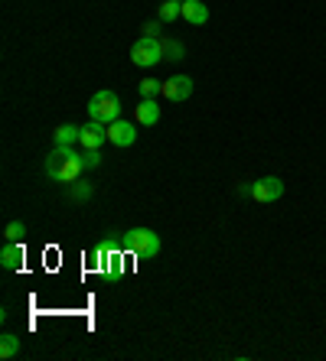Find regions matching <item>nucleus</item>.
Listing matches in <instances>:
<instances>
[{
	"label": "nucleus",
	"mask_w": 326,
	"mask_h": 361,
	"mask_svg": "<svg viewBox=\"0 0 326 361\" xmlns=\"http://www.w3.org/2000/svg\"><path fill=\"white\" fill-rule=\"evenodd\" d=\"M144 36H157L160 39V23H144Z\"/></svg>",
	"instance_id": "aec40b11"
},
{
	"label": "nucleus",
	"mask_w": 326,
	"mask_h": 361,
	"mask_svg": "<svg viewBox=\"0 0 326 361\" xmlns=\"http://www.w3.org/2000/svg\"><path fill=\"white\" fill-rule=\"evenodd\" d=\"M183 55H186V46L180 39H163V59L166 62H180Z\"/></svg>",
	"instance_id": "dca6fc26"
},
{
	"label": "nucleus",
	"mask_w": 326,
	"mask_h": 361,
	"mask_svg": "<svg viewBox=\"0 0 326 361\" xmlns=\"http://www.w3.org/2000/svg\"><path fill=\"white\" fill-rule=\"evenodd\" d=\"M189 95H193V78H189V75H173V78L163 82V98H166V101L180 105V101H186Z\"/></svg>",
	"instance_id": "0eeeda50"
},
{
	"label": "nucleus",
	"mask_w": 326,
	"mask_h": 361,
	"mask_svg": "<svg viewBox=\"0 0 326 361\" xmlns=\"http://www.w3.org/2000/svg\"><path fill=\"white\" fill-rule=\"evenodd\" d=\"M124 247L134 257H157L160 254V234L153 228H128L124 231Z\"/></svg>",
	"instance_id": "f03ea898"
},
{
	"label": "nucleus",
	"mask_w": 326,
	"mask_h": 361,
	"mask_svg": "<svg viewBox=\"0 0 326 361\" xmlns=\"http://www.w3.org/2000/svg\"><path fill=\"white\" fill-rule=\"evenodd\" d=\"M108 140L114 143V147H130V143L137 140V121H124V117L111 121L108 124Z\"/></svg>",
	"instance_id": "423d86ee"
},
{
	"label": "nucleus",
	"mask_w": 326,
	"mask_h": 361,
	"mask_svg": "<svg viewBox=\"0 0 326 361\" xmlns=\"http://www.w3.org/2000/svg\"><path fill=\"white\" fill-rule=\"evenodd\" d=\"M180 3H183V0H180Z\"/></svg>",
	"instance_id": "412c9836"
},
{
	"label": "nucleus",
	"mask_w": 326,
	"mask_h": 361,
	"mask_svg": "<svg viewBox=\"0 0 326 361\" xmlns=\"http://www.w3.org/2000/svg\"><path fill=\"white\" fill-rule=\"evenodd\" d=\"M157 95H163V82H157V78H144L141 98H157Z\"/></svg>",
	"instance_id": "f3484780"
},
{
	"label": "nucleus",
	"mask_w": 326,
	"mask_h": 361,
	"mask_svg": "<svg viewBox=\"0 0 326 361\" xmlns=\"http://www.w3.org/2000/svg\"><path fill=\"white\" fill-rule=\"evenodd\" d=\"M82 173H85V166H82V157H78L76 147H59V143H55V147L46 153V176H49V179L76 182Z\"/></svg>",
	"instance_id": "f257e3e1"
},
{
	"label": "nucleus",
	"mask_w": 326,
	"mask_h": 361,
	"mask_svg": "<svg viewBox=\"0 0 326 361\" xmlns=\"http://www.w3.org/2000/svg\"><path fill=\"white\" fill-rule=\"evenodd\" d=\"M284 189H287V186L281 182V176H261V179H255V186H251V199L261 205H271L284 195Z\"/></svg>",
	"instance_id": "39448f33"
},
{
	"label": "nucleus",
	"mask_w": 326,
	"mask_h": 361,
	"mask_svg": "<svg viewBox=\"0 0 326 361\" xmlns=\"http://www.w3.org/2000/svg\"><path fill=\"white\" fill-rule=\"evenodd\" d=\"M130 62L137 65V69H151V65L163 62V36H141L137 43L130 46Z\"/></svg>",
	"instance_id": "7ed1b4c3"
},
{
	"label": "nucleus",
	"mask_w": 326,
	"mask_h": 361,
	"mask_svg": "<svg viewBox=\"0 0 326 361\" xmlns=\"http://www.w3.org/2000/svg\"><path fill=\"white\" fill-rule=\"evenodd\" d=\"M134 121L144 124V127H153V124L160 121V105H157L153 98H141V105L134 107Z\"/></svg>",
	"instance_id": "1a4fd4ad"
},
{
	"label": "nucleus",
	"mask_w": 326,
	"mask_h": 361,
	"mask_svg": "<svg viewBox=\"0 0 326 361\" xmlns=\"http://www.w3.org/2000/svg\"><path fill=\"white\" fill-rule=\"evenodd\" d=\"M23 234H26V224L23 222H7V228H3L7 241H23Z\"/></svg>",
	"instance_id": "a211bd4d"
},
{
	"label": "nucleus",
	"mask_w": 326,
	"mask_h": 361,
	"mask_svg": "<svg viewBox=\"0 0 326 361\" xmlns=\"http://www.w3.org/2000/svg\"><path fill=\"white\" fill-rule=\"evenodd\" d=\"M176 17H183V3H180V0H163L160 10H157V20H160V23H173Z\"/></svg>",
	"instance_id": "ddd939ff"
},
{
	"label": "nucleus",
	"mask_w": 326,
	"mask_h": 361,
	"mask_svg": "<svg viewBox=\"0 0 326 361\" xmlns=\"http://www.w3.org/2000/svg\"><path fill=\"white\" fill-rule=\"evenodd\" d=\"M0 264H3V270H20L23 247L17 245V241H7V245H3V251H0Z\"/></svg>",
	"instance_id": "9b49d317"
},
{
	"label": "nucleus",
	"mask_w": 326,
	"mask_h": 361,
	"mask_svg": "<svg viewBox=\"0 0 326 361\" xmlns=\"http://www.w3.org/2000/svg\"><path fill=\"white\" fill-rule=\"evenodd\" d=\"M88 117L92 121H101V124H111V121H118L121 117V98L114 95V91H98V95H92V101H88Z\"/></svg>",
	"instance_id": "20e7f679"
},
{
	"label": "nucleus",
	"mask_w": 326,
	"mask_h": 361,
	"mask_svg": "<svg viewBox=\"0 0 326 361\" xmlns=\"http://www.w3.org/2000/svg\"><path fill=\"white\" fill-rule=\"evenodd\" d=\"M17 355H20V339L10 335V332H7V335H0V358L10 361V358H17Z\"/></svg>",
	"instance_id": "4468645a"
},
{
	"label": "nucleus",
	"mask_w": 326,
	"mask_h": 361,
	"mask_svg": "<svg viewBox=\"0 0 326 361\" xmlns=\"http://www.w3.org/2000/svg\"><path fill=\"white\" fill-rule=\"evenodd\" d=\"M105 140H108V124H101V121L82 124V137H78V147L82 150H101Z\"/></svg>",
	"instance_id": "6e6552de"
},
{
	"label": "nucleus",
	"mask_w": 326,
	"mask_h": 361,
	"mask_svg": "<svg viewBox=\"0 0 326 361\" xmlns=\"http://www.w3.org/2000/svg\"><path fill=\"white\" fill-rule=\"evenodd\" d=\"M65 195L72 199V202H88L92 199V186L88 182H69V189H65Z\"/></svg>",
	"instance_id": "2eb2a0df"
},
{
	"label": "nucleus",
	"mask_w": 326,
	"mask_h": 361,
	"mask_svg": "<svg viewBox=\"0 0 326 361\" xmlns=\"http://www.w3.org/2000/svg\"><path fill=\"white\" fill-rule=\"evenodd\" d=\"M78 157H82V166H85V170H95V166H101V150H82Z\"/></svg>",
	"instance_id": "6ab92c4d"
},
{
	"label": "nucleus",
	"mask_w": 326,
	"mask_h": 361,
	"mask_svg": "<svg viewBox=\"0 0 326 361\" xmlns=\"http://www.w3.org/2000/svg\"><path fill=\"white\" fill-rule=\"evenodd\" d=\"M78 137H82V127H76V124H62L53 134V140L59 147H78Z\"/></svg>",
	"instance_id": "f8f14e48"
},
{
	"label": "nucleus",
	"mask_w": 326,
	"mask_h": 361,
	"mask_svg": "<svg viewBox=\"0 0 326 361\" xmlns=\"http://www.w3.org/2000/svg\"><path fill=\"white\" fill-rule=\"evenodd\" d=\"M183 20L193 26H206L209 23V7L203 0H183Z\"/></svg>",
	"instance_id": "9d476101"
}]
</instances>
